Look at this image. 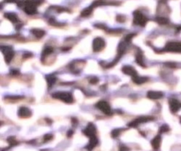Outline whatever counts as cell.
Here are the masks:
<instances>
[{
    "label": "cell",
    "instance_id": "30bf717a",
    "mask_svg": "<svg viewBox=\"0 0 181 151\" xmlns=\"http://www.w3.org/2000/svg\"><path fill=\"white\" fill-rule=\"evenodd\" d=\"M169 103H170V108L172 113H176L181 108V103L176 99H170Z\"/></svg>",
    "mask_w": 181,
    "mask_h": 151
},
{
    "label": "cell",
    "instance_id": "1f68e13d",
    "mask_svg": "<svg viewBox=\"0 0 181 151\" xmlns=\"http://www.w3.org/2000/svg\"><path fill=\"white\" fill-rule=\"evenodd\" d=\"M6 2H12V3H18V1H16V0H6Z\"/></svg>",
    "mask_w": 181,
    "mask_h": 151
},
{
    "label": "cell",
    "instance_id": "d6986e66",
    "mask_svg": "<svg viewBox=\"0 0 181 151\" xmlns=\"http://www.w3.org/2000/svg\"><path fill=\"white\" fill-rule=\"evenodd\" d=\"M5 17L7 18L8 20H10L12 22H18V17L15 13H8L5 14Z\"/></svg>",
    "mask_w": 181,
    "mask_h": 151
},
{
    "label": "cell",
    "instance_id": "2e32d148",
    "mask_svg": "<svg viewBox=\"0 0 181 151\" xmlns=\"http://www.w3.org/2000/svg\"><path fill=\"white\" fill-rule=\"evenodd\" d=\"M148 80H149L148 77H138L137 75L134 76V77H133V81H134L135 84H137V85H141V84L146 83Z\"/></svg>",
    "mask_w": 181,
    "mask_h": 151
},
{
    "label": "cell",
    "instance_id": "52a82bcc",
    "mask_svg": "<svg viewBox=\"0 0 181 151\" xmlns=\"http://www.w3.org/2000/svg\"><path fill=\"white\" fill-rule=\"evenodd\" d=\"M82 132L85 134L86 136L91 138V137H94L96 136V126L94 125V124L92 123H89L87 125V126L82 131Z\"/></svg>",
    "mask_w": 181,
    "mask_h": 151
},
{
    "label": "cell",
    "instance_id": "484cf974",
    "mask_svg": "<svg viewBox=\"0 0 181 151\" xmlns=\"http://www.w3.org/2000/svg\"><path fill=\"white\" fill-rule=\"evenodd\" d=\"M52 138H53V136L51 135V134H46V135L43 137V140H44L45 141H50V140H52Z\"/></svg>",
    "mask_w": 181,
    "mask_h": 151
},
{
    "label": "cell",
    "instance_id": "7c38bea8",
    "mask_svg": "<svg viewBox=\"0 0 181 151\" xmlns=\"http://www.w3.org/2000/svg\"><path fill=\"white\" fill-rule=\"evenodd\" d=\"M122 71H123L124 74L128 75V76H132V77H134V76L137 75L136 70L131 66H125V67H123Z\"/></svg>",
    "mask_w": 181,
    "mask_h": 151
},
{
    "label": "cell",
    "instance_id": "44dd1931",
    "mask_svg": "<svg viewBox=\"0 0 181 151\" xmlns=\"http://www.w3.org/2000/svg\"><path fill=\"white\" fill-rule=\"evenodd\" d=\"M53 52V49L52 47H50V46H47L43 49V54H42V59L43 58H45V56H47L48 54H51Z\"/></svg>",
    "mask_w": 181,
    "mask_h": 151
},
{
    "label": "cell",
    "instance_id": "5bb4252c",
    "mask_svg": "<svg viewBox=\"0 0 181 151\" xmlns=\"http://www.w3.org/2000/svg\"><path fill=\"white\" fill-rule=\"evenodd\" d=\"M97 144H98V140H97V138H96V136L91 137V138H90V141H89L88 145L86 147V148L88 149V150H91V149H93Z\"/></svg>",
    "mask_w": 181,
    "mask_h": 151
},
{
    "label": "cell",
    "instance_id": "4316f807",
    "mask_svg": "<svg viewBox=\"0 0 181 151\" xmlns=\"http://www.w3.org/2000/svg\"><path fill=\"white\" fill-rule=\"evenodd\" d=\"M117 20L118 21H120L121 22H124L125 20V16H122V15H118L117 16Z\"/></svg>",
    "mask_w": 181,
    "mask_h": 151
},
{
    "label": "cell",
    "instance_id": "9a60e30c",
    "mask_svg": "<svg viewBox=\"0 0 181 151\" xmlns=\"http://www.w3.org/2000/svg\"><path fill=\"white\" fill-rule=\"evenodd\" d=\"M151 144H152V147L154 149L157 150L159 148H160V145H161V136L160 135H157L154 138V140L151 141Z\"/></svg>",
    "mask_w": 181,
    "mask_h": 151
},
{
    "label": "cell",
    "instance_id": "9c48e42d",
    "mask_svg": "<svg viewBox=\"0 0 181 151\" xmlns=\"http://www.w3.org/2000/svg\"><path fill=\"white\" fill-rule=\"evenodd\" d=\"M154 118L151 116H142V117H139V118L134 120L133 122H131L128 126L130 127H137L140 124H142V123H146V122H149V120H153Z\"/></svg>",
    "mask_w": 181,
    "mask_h": 151
},
{
    "label": "cell",
    "instance_id": "6da1fadb",
    "mask_svg": "<svg viewBox=\"0 0 181 151\" xmlns=\"http://www.w3.org/2000/svg\"><path fill=\"white\" fill-rule=\"evenodd\" d=\"M25 5H24V11L26 13L29 15H33L37 13L36 7H37L42 2L43 0H25Z\"/></svg>",
    "mask_w": 181,
    "mask_h": 151
},
{
    "label": "cell",
    "instance_id": "ac0fdd59",
    "mask_svg": "<svg viewBox=\"0 0 181 151\" xmlns=\"http://www.w3.org/2000/svg\"><path fill=\"white\" fill-rule=\"evenodd\" d=\"M31 32L38 38H42L45 35V31H43L42 29H34L31 30Z\"/></svg>",
    "mask_w": 181,
    "mask_h": 151
},
{
    "label": "cell",
    "instance_id": "f1b7e54d",
    "mask_svg": "<svg viewBox=\"0 0 181 151\" xmlns=\"http://www.w3.org/2000/svg\"><path fill=\"white\" fill-rule=\"evenodd\" d=\"M99 80H98V78H96V77H92L91 79H90V84H96L97 82H98Z\"/></svg>",
    "mask_w": 181,
    "mask_h": 151
},
{
    "label": "cell",
    "instance_id": "ba28073f",
    "mask_svg": "<svg viewBox=\"0 0 181 151\" xmlns=\"http://www.w3.org/2000/svg\"><path fill=\"white\" fill-rule=\"evenodd\" d=\"M105 46V42L101 38H96L93 41V50L94 52H99L103 50Z\"/></svg>",
    "mask_w": 181,
    "mask_h": 151
},
{
    "label": "cell",
    "instance_id": "d4e9b609",
    "mask_svg": "<svg viewBox=\"0 0 181 151\" xmlns=\"http://www.w3.org/2000/svg\"><path fill=\"white\" fill-rule=\"evenodd\" d=\"M121 129H115V130H113L112 131V132H111V136L113 137V138H116V137H118V135H119V133L121 132Z\"/></svg>",
    "mask_w": 181,
    "mask_h": 151
},
{
    "label": "cell",
    "instance_id": "7a4b0ae2",
    "mask_svg": "<svg viewBox=\"0 0 181 151\" xmlns=\"http://www.w3.org/2000/svg\"><path fill=\"white\" fill-rule=\"evenodd\" d=\"M52 97L55 99H59L66 103H72L74 102V98L71 93L68 92H58L52 94Z\"/></svg>",
    "mask_w": 181,
    "mask_h": 151
},
{
    "label": "cell",
    "instance_id": "7402d4cb",
    "mask_svg": "<svg viewBox=\"0 0 181 151\" xmlns=\"http://www.w3.org/2000/svg\"><path fill=\"white\" fill-rule=\"evenodd\" d=\"M92 10H93V8H91V7H88V8H87V9H85V10H83L82 12H81V16H83V17H87V16H89L90 14L92 13Z\"/></svg>",
    "mask_w": 181,
    "mask_h": 151
},
{
    "label": "cell",
    "instance_id": "ffe728a7",
    "mask_svg": "<svg viewBox=\"0 0 181 151\" xmlns=\"http://www.w3.org/2000/svg\"><path fill=\"white\" fill-rule=\"evenodd\" d=\"M136 62L140 65V66H142V67H146L143 62V56H142V54L140 52H139L137 54H136Z\"/></svg>",
    "mask_w": 181,
    "mask_h": 151
},
{
    "label": "cell",
    "instance_id": "d6a6232c",
    "mask_svg": "<svg viewBox=\"0 0 181 151\" xmlns=\"http://www.w3.org/2000/svg\"><path fill=\"white\" fill-rule=\"evenodd\" d=\"M120 150H128V148H124V147H122V148H120Z\"/></svg>",
    "mask_w": 181,
    "mask_h": 151
},
{
    "label": "cell",
    "instance_id": "e0dca14e",
    "mask_svg": "<svg viewBox=\"0 0 181 151\" xmlns=\"http://www.w3.org/2000/svg\"><path fill=\"white\" fill-rule=\"evenodd\" d=\"M46 80H47V83H48V86L50 88L54 84L57 82V77L54 75H50V76L46 77Z\"/></svg>",
    "mask_w": 181,
    "mask_h": 151
},
{
    "label": "cell",
    "instance_id": "8fae6325",
    "mask_svg": "<svg viewBox=\"0 0 181 151\" xmlns=\"http://www.w3.org/2000/svg\"><path fill=\"white\" fill-rule=\"evenodd\" d=\"M31 110L26 107L20 108L19 111H18V115H19L20 117H22V118H27V117L31 116Z\"/></svg>",
    "mask_w": 181,
    "mask_h": 151
},
{
    "label": "cell",
    "instance_id": "cb8c5ba5",
    "mask_svg": "<svg viewBox=\"0 0 181 151\" xmlns=\"http://www.w3.org/2000/svg\"><path fill=\"white\" fill-rule=\"evenodd\" d=\"M170 130V128H169V126L168 125H162L161 127H160V129H159V132L162 133H164V132H167L168 131Z\"/></svg>",
    "mask_w": 181,
    "mask_h": 151
},
{
    "label": "cell",
    "instance_id": "603a6c76",
    "mask_svg": "<svg viewBox=\"0 0 181 151\" xmlns=\"http://www.w3.org/2000/svg\"><path fill=\"white\" fill-rule=\"evenodd\" d=\"M156 21L160 24H166L168 22V20L166 18H162V17H158L156 19Z\"/></svg>",
    "mask_w": 181,
    "mask_h": 151
},
{
    "label": "cell",
    "instance_id": "836d02e7",
    "mask_svg": "<svg viewBox=\"0 0 181 151\" xmlns=\"http://www.w3.org/2000/svg\"><path fill=\"white\" fill-rule=\"evenodd\" d=\"M180 121H181V119H180Z\"/></svg>",
    "mask_w": 181,
    "mask_h": 151
},
{
    "label": "cell",
    "instance_id": "83f0119b",
    "mask_svg": "<svg viewBox=\"0 0 181 151\" xmlns=\"http://www.w3.org/2000/svg\"><path fill=\"white\" fill-rule=\"evenodd\" d=\"M134 36H135V34H130V35H128L127 37L125 38V41H126V42H130L131 39H132Z\"/></svg>",
    "mask_w": 181,
    "mask_h": 151
},
{
    "label": "cell",
    "instance_id": "8992f818",
    "mask_svg": "<svg viewBox=\"0 0 181 151\" xmlns=\"http://www.w3.org/2000/svg\"><path fill=\"white\" fill-rule=\"evenodd\" d=\"M1 50L5 55L6 61L7 63H10L14 56V51L12 50V48L10 46H1Z\"/></svg>",
    "mask_w": 181,
    "mask_h": 151
},
{
    "label": "cell",
    "instance_id": "4dcf8cb0",
    "mask_svg": "<svg viewBox=\"0 0 181 151\" xmlns=\"http://www.w3.org/2000/svg\"><path fill=\"white\" fill-rule=\"evenodd\" d=\"M72 133H74V132H72V131H69L68 133H67V136H68V137L72 136Z\"/></svg>",
    "mask_w": 181,
    "mask_h": 151
},
{
    "label": "cell",
    "instance_id": "5b68a950",
    "mask_svg": "<svg viewBox=\"0 0 181 151\" xmlns=\"http://www.w3.org/2000/svg\"><path fill=\"white\" fill-rule=\"evenodd\" d=\"M96 108L98 109H100L104 114H106V115H111V106H110V104H109L107 102H105V100H100L99 102L96 103Z\"/></svg>",
    "mask_w": 181,
    "mask_h": 151
},
{
    "label": "cell",
    "instance_id": "f546056e",
    "mask_svg": "<svg viewBox=\"0 0 181 151\" xmlns=\"http://www.w3.org/2000/svg\"><path fill=\"white\" fill-rule=\"evenodd\" d=\"M20 74V72H19V70H11V75H12V76H16V75H19Z\"/></svg>",
    "mask_w": 181,
    "mask_h": 151
},
{
    "label": "cell",
    "instance_id": "4fadbf2b",
    "mask_svg": "<svg viewBox=\"0 0 181 151\" xmlns=\"http://www.w3.org/2000/svg\"><path fill=\"white\" fill-rule=\"evenodd\" d=\"M148 98L149 99H151V100H157V99H160L164 96L162 93H160V92H154V91H149L148 92V94H147Z\"/></svg>",
    "mask_w": 181,
    "mask_h": 151
},
{
    "label": "cell",
    "instance_id": "277c9868",
    "mask_svg": "<svg viewBox=\"0 0 181 151\" xmlns=\"http://www.w3.org/2000/svg\"><path fill=\"white\" fill-rule=\"evenodd\" d=\"M164 50L167 52L181 53V42H169L167 43Z\"/></svg>",
    "mask_w": 181,
    "mask_h": 151
},
{
    "label": "cell",
    "instance_id": "3957f363",
    "mask_svg": "<svg viewBox=\"0 0 181 151\" xmlns=\"http://www.w3.org/2000/svg\"><path fill=\"white\" fill-rule=\"evenodd\" d=\"M148 22V19L145 17V15L142 14L139 11H135L134 13V23L135 25H139L141 27H144L146 25Z\"/></svg>",
    "mask_w": 181,
    "mask_h": 151
}]
</instances>
